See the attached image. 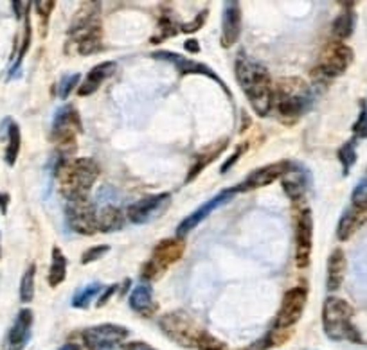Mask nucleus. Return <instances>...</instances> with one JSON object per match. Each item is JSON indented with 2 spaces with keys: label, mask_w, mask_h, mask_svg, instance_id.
I'll return each instance as SVG.
<instances>
[{
  "label": "nucleus",
  "mask_w": 367,
  "mask_h": 350,
  "mask_svg": "<svg viewBox=\"0 0 367 350\" xmlns=\"http://www.w3.org/2000/svg\"><path fill=\"white\" fill-rule=\"evenodd\" d=\"M234 74L250 108L259 117H268L274 110V83L267 66L247 52H239L234 62Z\"/></svg>",
  "instance_id": "obj_1"
},
{
  "label": "nucleus",
  "mask_w": 367,
  "mask_h": 350,
  "mask_svg": "<svg viewBox=\"0 0 367 350\" xmlns=\"http://www.w3.org/2000/svg\"><path fill=\"white\" fill-rule=\"evenodd\" d=\"M71 45L82 56H92L103 51V22H101L99 2H85L80 5L78 13L69 27Z\"/></svg>",
  "instance_id": "obj_2"
},
{
  "label": "nucleus",
  "mask_w": 367,
  "mask_h": 350,
  "mask_svg": "<svg viewBox=\"0 0 367 350\" xmlns=\"http://www.w3.org/2000/svg\"><path fill=\"white\" fill-rule=\"evenodd\" d=\"M315 104V94L300 77H286L274 86V108L283 123L294 124Z\"/></svg>",
  "instance_id": "obj_3"
},
{
  "label": "nucleus",
  "mask_w": 367,
  "mask_h": 350,
  "mask_svg": "<svg viewBox=\"0 0 367 350\" xmlns=\"http://www.w3.org/2000/svg\"><path fill=\"white\" fill-rule=\"evenodd\" d=\"M56 175L60 182V192L67 201L88 198L99 176V166L92 158H72L60 166Z\"/></svg>",
  "instance_id": "obj_4"
},
{
  "label": "nucleus",
  "mask_w": 367,
  "mask_h": 350,
  "mask_svg": "<svg viewBox=\"0 0 367 350\" xmlns=\"http://www.w3.org/2000/svg\"><path fill=\"white\" fill-rule=\"evenodd\" d=\"M353 308L339 297H328L322 303V329L333 341L364 343L360 332L353 323Z\"/></svg>",
  "instance_id": "obj_5"
},
{
  "label": "nucleus",
  "mask_w": 367,
  "mask_h": 350,
  "mask_svg": "<svg viewBox=\"0 0 367 350\" xmlns=\"http://www.w3.org/2000/svg\"><path fill=\"white\" fill-rule=\"evenodd\" d=\"M158 325L167 338H171L175 343L186 349H196L200 347L202 338L205 336V329L184 311H175L164 314L158 320Z\"/></svg>",
  "instance_id": "obj_6"
},
{
  "label": "nucleus",
  "mask_w": 367,
  "mask_h": 350,
  "mask_svg": "<svg viewBox=\"0 0 367 350\" xmlns=\"http://www.w3.org/2000/svg\"><path fill=\"white\" fill-rule=\"evenodd\" d=\"M184 251H186V242L182 239H163L153 248L150 259L144 262L141 270L143 282L150 284V282L163 279L164 273L182 259Z\"/></svg>",
  "instance_id": "obj_7"
},
{
  "label": "nucleus",
  "mask_w": 367,
  "mask_h": 350,
  "mask_svg": "<svg viewBox=\"0 0 367 350\" xmlns=\"http://www.w3.org/2000/svg\"><path fill=\"white\" fill-rule=\"evenodd\" d=\"M353 62V49L348 47L344 42H329L319 54L315 65V76L320 79H335L348 71Z\"/></svg>",
  "instance_id": "obj_8"
},
{
  "label": "nucleus",
  "mask_w": 367,
  "mask_h": 350,
  "mask_svg": "<svg viewBox=\"0 0 367 350\" xmlns=\"http://www.w3.org/2000/svg\"><path fill=\"white\" fill-rule=\"evenodd\" d=\"M306 302H308V291L300 286L288 289L283 297L281 308L277 311V316L274 320L272 331L283 332V334H288L292 327L296 325L297 322L303 316L305 312Z\"/></svg>",
  "instance_id": "obj_9"
},
{
  "label": "nucleus",
  "mask_w": 367,
  "mask_h": 350,
  "mask_svg": "<svg viewBox=\"0 0 367 350\" xmlns=\"http://www.w3.org/2000/svg\"><path fill=\"white\" fill-rule=\"evenodd\" d=\"M130 331L117 323H101L88 327L82 332V340L86 350H115L123 347Z\"/></svg>",
  "instance_id": "obj_10"
},
{
  "label": "nucleus",
  "mask_w": 367,
  "mask_h": 350,
  "mask_svg": "<svg viewBox=\"0 0 367 350\" xmlns=\"http://www.w3.org/2000/svg\"><path fill=\"white\" fill-rule=\"evenodd\" d=\"M69 227L80 236H94L97 230V208L91 198H80L67 201Z\"/></svg>",
  "instance_id": "obj_11"
},
{
  "label": "nucleus",
  "mask_w": 367,
  "mask_h": 350,
  "mask_svg": "<svg viewBox=\"0 0 367 350\" xmlns=\"http://www.w3.org/2000/svg\"><path fill=\"white\" fill-rule=\"evenodd\" d=\"M238 192H241L239 185H236V187H229V189L220 190L218 195L213 196L211 199H207V201H205L204 205H200V207L196 208V210H193V212H191L187 218H184L180 223H178L177 239H184V237H186L189 232H193V230H195V228L198 227L202 221H204V219L209 218L211 214L215 212L216 208L222 207V205H225L227 201H230V199L238 195Z\"/></svg>",
  "instance_id": "obj_12"
},
{
  "label": "nucleus",
  "mask_w": 367,
  "mask_h": 350,
  "mask_svg": "<svg viewBox=\"0 0 367 350\" xmlns=\"http://www.w3.org/2000/svg\"><path fill=\"white\" fill-rule=\"evenodd\" d=\"M152 58H155V60H161V62H167L171 63L175 68H177L178 72H180L182 76H205L209 77V79L216 81L222 88H224V92L229 97H233V94H230V90L227 88V85H225L224 81H222V77L216 74L213 68H209V66L205 65V63H200V62H195V60H189V58L182 56V54H177V52H171V51H157L153 52Z\"/></svg>",
  "instance_id": "obj_13"
},
{
  "label": "nucleus",
  "mask_w": 367,
  "mask_h": 350,
  "mask_svg": "<svg viewBox=\"0 0 367 350\" xmlns=\"http://www.w3.org/2000/svg\"><path fill=\"white\" fill-rule=\"evenodd\" d=\"M82 129V118H80L76 106L65 104V106L56 110L53 118V132H51L54 142L62 144V146L74 144Z\"/></svg>",
  "instance_id": "obj_14"
},
{
  "label": "nucleus",
  "mask_w": 367,
  "mask_h": 350,
  "mask_svg": "<svg viewBox=\"0 0 367 350\" xmlns=\"http://www.w3.org/2000/svg\"><path fill=\"white\" fill-rule=\"evenodd\" d=\"M313 248V216L310 208H303L296 223V266L305 270L310 264Z\"/></svg>",
  "instance_id": "obj_15"
},
{
  "label": "nucleus",
  "mask_w": 367,
  "mask_h": 350,
  "mask_svg": "<svg viewBox=\"0 0 367 350\" xmlns=\"http://www.w3.org/2000/svg\"><path fill=\"white\" fill-rule=\"evenodd\" d=\"M281 185L285 195L292 199V201H297V199L305 198V195L308 192L311 185V173L306 169L303 164H294L292 162L290 167L286 169L285 175L281 176Z\"/></svg>",
  "instance_id": "obj_16"
},
{
  "label": "nucleus",
  "mask_w": 367,
  "mask_h": 350,
  "mask_svg": "<svg viewBox=\"0 0 367 350\" xmlns=\"http://www.w3.org/2000/svg\"><path fill=\"white\" fill-rule=\"evenodd\" d=\"M290 160H279L274 162V164H268V166L259 167V169L252 171V173L239 184V189H241V192H247V190L261 189V187H267V185L274 184L276 180H281V176L285 175L286 169L290 167Z\"/></svg>",
  "instance_id": "obj_17"
},
{
  "label": "nucleus",
  "mask_w": 367,
  "mask_h": 350,
  "mask_svg": "<svg viewBox=\"0 0 367 350\" xmlns=\"http://www.w3.org/2000/svg\"><path fill=\"white\" fill-rule=\"evenodd\" d=\"M33 311L31 309H20L13 325H11L8 336H5V350H24L31 340L33 332Z\"/></svg>",
  "instance_id": "obj_18"
},
{
  "label": "nucleus",
  "mask_w": 367,
  "mask_h": 350,
  "mask_svg": "<svg viewBox=\"0 0 367 350\" xmlns=\"http://www.w3.org/2000/svg\"><path fill=\"white\" fill-rule=\"evenodd\" d=\"M169 198L171 196L167 195V192H163V195L146 196V198L137 199L135 203H132L126 208V219L135 223V225H144L167 203Z\"/></svg>",
  "instance_id": "obj_19"
},
{
  "label": "nucleus",
  "mask_w": 367,
  "mask_h": 350,
  "mask_svg": "<svg viewBox=\"0 0 367 350\" xmlns=\"http://www.w3.org/2000/svg\"><path fill=\"white\" fill-rule=\"evenodd\" d=\"M241 34V5L238 2H225L222 14V47L230 49L236 45Z\"/></svg>",
  "instance_id": "obj_20"
},
{
  "label": "nucleus",
  "mask_w": 367,
  "mask_h": 350,
  "mask_svg": "<svg viewBox=\"0 0 367 350\" xmlns=\"http://www.w3.org/2000/svg\"><path fill=\"white\" fill-rule=\"evenodd\" d=\"M366 223L367 210H362V208H357L351 205V207L340 216L339 225H337V239H339V241H348Z\"/></svg>",
  "instance_id": "obj_21"
},
{
  "label": "nucleus",
  "mask_w": 367,
  "mask_h": 350,
  "mask_svg": "<svg viewBox=\"0 0 367 350\" xmlns=\"http://www.w3.org/2000/svg\"><path fill=\"white\" fill-rule=\"evenodd\" d=\"M128 303L132 311H135L137 314H143V316H153L158 309L157 302L153 300L152 286L146 284V282L135 286L134 291L130 293Z\"/></svg>",
  "instance_id": "obj_22"
},
{
  "label": "nucleus",
  "mask_w": 367,
  "mask_h": 350,
  "mask_svg": "<svg viewBox=\"0 0 367 350\" xmlns=\"http://www.w3.org/2000/svg\"><path fill=\"white\" fill-rule=\"evenodd\" d=\"M115 62H103L99 65H95L86 77L83 79V83H80V88H78V94L82 97H88V95L94 94L97 88H99L103 83H105L106 77H110L115 71Z\"/></svg>",
  "instance_id": "obj_23"
},
{
  "label": "nucleus",
  "mask_w": 367,
  "mask_h": 350,
  "mask_svg": "<svg viewBox=\"0 0 367 350\" xmlns=\"http://www.w3.org/2000/svg\"><path fill=\"white\" fill-rule=\"evenodd\" d=\"M227 146H229V138H222V140H218L216 144H213V146L205 147L204 151H200L198 155H196V160L195 164L189 167V173H187V178H186V184H191V182L195 180L196 176L200 175L202 171L205 169V167L209 166L211 162H215L216 158H218L222 153L227 149Z\"/></svg>",
  "instance_id": "obj_24"
},
{
  "label": "nucleus",
  "mask_w": 367,
  "mask_h": 350,
  "mask_svg": "<svg viewBox=\"0 0 367 350\" xmlns=\"http://www.w3.org/2000/svg\"><path fill=\"white\" fill-rule=\"evenodd\" d=\"M124 223H126V212H123L119 207L106 205L97 210V230L99 232H117L124 227Z\"/></svg>",
  "instance_id": "obj_25"
},
{
  "label": "nucleus",
  "mask_w": 367,
  "mask_h": 350,
  "mask_svg": "<svg viewBox=\"0 0 367 350\" xmlns=\"http://www.w3.org/2000/svg\"><path fill=\"white\" fill-rule=\"evenodd\" d=\"M346 255L340 248H335L331 251L328 260V289L329 291H337L340 288V284L344 282V277H346Z\"/></svg>",
  "instance_id": "obj_26"
},
{
  "label": "nucleus",
  "mask_w": 367,
  "mask_h": 350,
  "mask_svg": "<svg viewBox=\"0 0 367 350\" xmlns=\"http://www.w3.org/2000/svg\"><path fill=\"white\" fill-rule=\"evenodd\" d=\"M67 277V257L62 251L60 247L53 248V253H51V266H49V286L51 288H58L62 284L63 280Z\"/></svg>",
  "instance_id": "obj_27"
},
{
  "label": "nucleus",
  "mask_w": 367,
  "mask_h": 350,
  "mask_svg": "<svg viewBox=\"0 0 367 350\" xmlns=\"http://www.w3.org/2000/svg\"><path fill=\"white\" fill-rule=\"evenodd\" d=\"M5 132H8V147H5V164L13 167L19 158L20 146H22V133H20V126L14 123L13 118H5Z\"/></svg>",
  "instance_id": "obj_28"
},
{
  "label": "nucleus",
  "mask_w": 367,
  "mask_h": 350,
  "mask_svg": "<svg viewBox=\"0 0 367 350\" xmlns=\"http://www.w3.org/2000/svg\"><path fill=\"white\" fill-rule=\"evenodd\" d=\"M355 24H357V16L351 10H346L333 20L331 24V34H333L337 42L348 40L355 31Z\"/></svg>",
  "instance_id": "obj_29"
},
{
  "label": "nucleus",
  "mask_w": 367,
  "mask_h": 350,
  "mask_svg": "<svg viewBox=\"0 0 367 350\" xmlns=\"http://www.w3.org/2000/svg\"><path fill=\"white\" fill-rule=\"evenodd\" d=\"M103 289H105V286H101L99 282H91V284L83 286V288L78 289L74 297H72V308L86 309L92 303V300L99 299Z\"/></svg>",
  "instance_id": "obj_30"
},
{
  "label": "nucleus",
  "mask_w": 367,
  "mask_h": 350,
  "mask_svg": "<svg viewBox=\"0 0 367 350\" xmlns=\"http://www.w3.org/2000/svg\"><path fill=\"white\" fill-rule=\"evenodd\" d=\"M180 27H182V24H177V22H175L171 13H163V16H161V20H158L157 34H153L150 42L161 43L167 38H173L175 34L180 33Z\"/></svg>",
  "instance_id": "obj_31"
},
{
  "label": "nucleus",
  "mask_w": 367,
  "mask_h": 350,
  "mask_svg": "<svg viewBox=\"0 0 367 350\" xmlns=\"http://www.w3.org/2000/svg\"><path fill=\"white\" fill-rule=\"evenodd\" d=\"M34 277H36V266L31 264L20 280V300L24 303L33 302L34 299Z\"/></svg>",
  "instance_id": "obj_32"
},
{
  "label": "nucleus",
  "mask_w": 367,
  "mask_h": 350,
  "mask_svg": "<svg viewBox=\"0 0 367 350\" xmlns=\"http://www.w3.org/2000/svg\"><path fill=\"white\" fill-rule=\"evenodd\" d=\"M337 156H339L340 164H342L344 175H349V171L355 166V162H357V138H351V140L344 144L339 149V155Z\"/></svg>",
  "instance_id": "obj_33"
},
{
  "label": "nucleus",
  "mask_w": 367,
  "mask_h": 350,
  "mask_svg": "<svg viewBox=\"0 0 367 350\" xmlns=\"http://www.w3.org/2000/svg\"><path fill=\"white\" fill-rule=\"evenodd\" d=\"M29 45H31V20H29V11H27V13H25L24 42H22V47H20V51H19V58H16V62H14V65L10 68V77H14L16 74H19L20 65H22V62H24V58H25V52L29 51Z\"/></svg>",
  "instance_id": "obj_34"
},
{
  "label": "nucleus",
  "mask_w": 367,
  "mask_h": 350,
  "mask_svg": "<svg viewBox=\"0 0 367 350\" xmlns=\"http://www.w3.org/2000/svg\"><path fill=\"white\" fill-rule=\"evenodd\" d=\"M80 81H82V74H67V76H63L62 81L58 83V95L62 97V99H67L69 95L72 94V90L80 85Z\"/></svg>",
  "instance_id": "obj_35"
},
{
  "label": "nucleus",
  "mask_w": 367,
  "mask_h": 350,
  "mask_svg": "<svg viewBox=\"0 0 367 350\" xmlns=\"http://www.w3.org/2000/svg\"><path fill=\"white\" fill-rule=\"evenodd\" d=\"M351 203H353V207L367 210V176L358 182V185L353 189Z\"/></svg>",
  "instance_id": "obj_36"
},
{
  "label": "nucleus",
  "mask_w": 367,
  "mask_h": 350,
  "mask_svg": "<svg viewBox=\"0 0 367 350\" xmlns=\"http://www.w3.org/2000/svg\"><path fill=\"white\" fill-rule=\"evenodd\" d=\"M108 250H110L108 245H97V247L88 248V250L83 253L82 264H91V262H94V260L101 259L105 253H108Z\"/></svg>",
  "instance_id": "obj_37"
},
{
  "label": "nucleus",
  "mask_w": 367,
  "mask_h": 350,
  "mask_svg": "<svg viewBox=\"0 0 367 350\" xmlns=\"http://www.w3.org/2000/svg\"><path fill=\"white\" fill-rule=\"evenodd\" d=\"M353 133L357 135V138H367V103L362 101V112H360V117L355 123Z\"/></svg>",
  "instance_id": "obj_38"
},
{
  "label": "nucleus",
  "mask_w": 367,
  "mask_h": 350,
  "mask_svg": "<svg viewBox=\"0 0 367 350\" xmlns=\"http://www.w3.org/2000/svg\"><path fill=\"white\" fill-rule=\"evenodd\" d=\"M34 8H36V13L43 18V24H47L49 16L56 8V2H53V0H38V2H34Z\"/></svg>",
  "instance_id": "obj_39"
},
{
  "label": "nucleus",
  "mask_w": 367,
  "mask_h": 350,
  "mask_svg": "<svg viewBox=\"0 0 367 350\" xmlns=\"http://www.w3.org/2000/svg\"><path fill=\"white\" fill-rule=\"evenodd\" d=\"M205 18H207V10L202 11L200 16H195V20H193V22H189V24H182L180 31H182V33H186V34L195 33V31L202 29V25H204Z\"/></svg>",
  "instance_id": "obj_40"
},
{
  "label": "nucleus",
  "mask_w": 367,
  "mask_h": 350,
  "mask_svg": "<svg viewBox=\"0 0 367 350\" xmlns=\"http://www.w3.org/2000/svg\"><path fill=\"white\" fill-rule=\"evenodd\" d=\"M245 149H247V144H244V146H238V147H236V149H234V153H233V156H230L229 160L225 162L224 166H222V169H220V173H222V175H225V173H227V171H229L230 167H233L234 164H236V162H238L239 156H244Z\"/></svg>",
  "instance_id": "obj_41"
},
{
  "label": "nucleus",
  "mask_w": 367,
  "mask_h": 350,
  "mask_svg": "<svg viewBox=\"0 0 367 350\" xmlns=\"http://www.w3.org/2000/svg\"><path fill=\"white\" fill-rule=\"evenodd\" d=\"M117 288H119V284H112L108 286V288L103 289V293L99 295V299H97V308H103L106 302H108L112 297H114V293L117 291Z\"/></svg>",
  "instance_id": "obj_42"
},
{
  "label": "nucleus",
  "mask_w": 367,
  "mask_h": 350,
  "mask_svg": "<svg viewBox=\"0 0 367 350\" xmlns=\"http://www.w3.org/2000/svg\"><path fill=\"white\" fill-rule=\"evenodd\" d=\"M123 350H157L153 349L152 345L148 343H144V341H128V343H124Z\"/></svg>",
  "instance_id": "obj_43"
},
{
  "label": "nucleus",
  "mask_w": 367,
  "mask_h": 350,
  "mask_svg": "<svg viewBox=\"0 0 367 350\" xmlns=\"http://www.w3.org/2000/svg\"><path fill=\"white\" fill-rule=\"evenodd\" d=\"M184 49H186L187 52H191V54H196V52H200V43H198V40H186V43H184Z\"/></svg>",
  "instance_id": "obj_44"
},
{
  "label": "nucleus",
  "mask_w": 367,
  "mask_h": 350,
  "mask_svg": "<svg viewBox=\"0 0 367 350\" xmlns=\"http://www.w3.org/2000/svg\"><path fill=\"white\" fill-rule=\"evenodd\" d=\"M10 195H2L0 192V210H2V214L8 212V203H10Z\"/></svg>",
  "instance_id": "obj_45"
},
{
  "label": "nucleus",
  "mask_w": 367,
  "mask_h": 350,
  "mask_svg": "<svg viewBox=\"0 0 367 350\" xmlns=\"http://www.w3.org/2000/svg\"><path fill=\"white\" fill-rule=\"evenodd\" d=\"M60 350H80V347H78L76 343H65Z\"/></svg>",
  "instance_id": "obj_46"
},
{
  "label": "nucleus",
  "mask_w": 367,
  "mask_h": 350,
  "mask_svg": "<svg viewBox=\"0 0 367 350\" xmlns=\"http://www.w3.org/2000/svg\"><path fill=\"white\" fill-rule=\"evenodd\" d=\"M0 255H2V242H0Z\"/></svg>",
  "instance_id": "obj_47"
}]
</instances>
